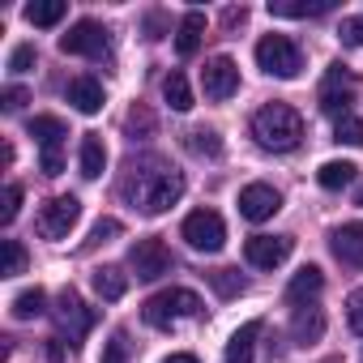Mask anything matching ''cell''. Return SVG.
Wrapping results in <instances>:
<instances>
[{"mask_svg": "<svg viewBox=\"0 0 363 363\" xmlns=\"http://www.w3.org/2000/svg\"><path fill=\"white\" fill-rule=\"evenodd\" d=\"M210 286H214L223 299H235V295H244V286H248V282H244V274H240V269H214V274H210Z\"/></svg>", "mask_w": 363, "mask_h": 363, "instance_id": "obj_28", "label": "cell"}, {"mask_svg": "<svg viewBox=\"0 0 363 363\" xmlns=\"http://www.w3.org/2000/svg\"><path fill=\"white\" fill-rule=\"evenodd\" d=\"M354 103V77L342 69V65H333L329 73H325V86H320V111H329V116H346V107Z\"/></svg>", "mask_w": 363, "mask_h": 363, "instance_id": "obj_12", "label": "cell"}, {"mask_svg": "<svg viewBox=\"0 0 363 363\" xmlns=\"http://www.w3.org/2000/svg\"><path fill=\"white\" fill-rule=\"evenodd\" d=\"M252 137L269 154H291L303 141V116L295 107H286V103H265L252 116Z\"/></svg>", "mask_w": 363, "mask_h": 363, "instance_id": "obj_2", "label": "cell"}, {"mask_svg": "<svg viewBox=\"0 0 363 363\" xmlns=\"http://www.w3.org/2000/svg\"><path fill=\"white\" fill-rule=\"evenodd\" d=\"M354 206H363V189H359V193H354Z\"/></svg>", "mask_w": 363, "mask_h": 363, "instance_id": "obj_42", "label": "cell"}, {"mask_svg": "<svg viewBox=\"0 0 363 363\" xmlns=\"http://www.w3.org/2000/svg\"><path fill=\"white\" fill-rule=\"evenodd\" d=\"M201 90H206V99L227 103V99L240 90V65H235L231 56H214V60H206V69H201Z\"/></svg>", "mask_w": 363, "mask_h": 363, "instance_id": "obj_10", "label": "cell"}, {"mask_svg": "<svg viewBox=\"0 0 363 363\" xmlns=\"http://www.w3.org/2000/svg\"><path fill=\"white\" fill-rule=\"evenodd\" d=\"M48 359H52V363H60V359H65V346H60V337H52V346H48Z\"/></svg>", "mask_w": 363, "mask_h": 363, "instance_id": "obj_41", "label": "cell"}, {"mask_svg": "<svg viewBox=\"0 0 363 363\" xmlns=\"http://www.w3.org/2000/svg\"><path fill=\"white\" fill-rule=\"evenodd\" d=\"M257 65H261L269 77L291 82V77H299V69H303V52H299L286 35H265V39L257 43Z\"/></svg>", "mask_w": 363, "mask_h": 363, "instance_id": "obj_5", "label": "cell"}, {"mask_svg": "<svg viewBox=\"0 0 363 363\" xmlns=\"http://www.w3.org/2000/svg\"><path fill=\"white\" fill-rule=\"evenodd\" d=\"M278 210H282V193H278L274 184H248V189L240 193V214H244L248 223H269Z\"/></svg>", "mask_w": 363, "mask_h": 363, "instance_id": "obj_14", "label": "cell"}, {"mask_svg": "<svg viewBox=\"0 0 363 363\" xmlns=\"http://www.w3.org/2000/svg\"><path fill=\"white\" fill-rule=\"evenodd\" d=\"M291 248H295L291 235H252V240L244 244V257H248V265H257V269H278V265L291 257Z\"/></svg>", "mask_w": 363, "mask_h": 363, "instance_id": "obj_13", "label": "cell"}, {"mask_svg": "<svg viewBox=\"0 0 363 363\" xmlns=\"http://www.w3.org/2000/svg\"><path fill=\"white\" fill-rule=\"evenodd\" d=\"M128 171L133 175H128V184H124V197L141 214H167L179 197H184V171H175V167H167L158 158L133 162Z\"/></svg>", "mask_w": 363, "mask_h": 363, "instance_id": "obj_1", "label": "cell"}, {"mask_svg": "<svg viewBox=\"0 0 363 363\" xmlns=\"http://www.w3.org/2000/svg\"><path fill=\"white\" fill-rule=\"evenodd\" d=\"M116 235H120V223H116V218H99L94 231H90V244H107V240H116Z\"/></svg>", "mask_w": 363, "mask_h": 363, "instance_id": "obj_37", "label": "cell"}, {"mask_svg": "<svg viewBox=\"0 0 363 363\" xmlns=\"http://www.w3.org/2000/svg\"><path fill=\"white\" fill-rule=\"evenodd\" d=\"M201 316V295L189 291V286H171V291H158L145 299L141 308V320L154 325V329H171L175 320H193Z\"/></svg>", "mask_w": 363, "mask_h": 363, "instance_id": "obj_3", "label": "cell"}, {"mask_svg": "<svg viewBox=\"0 0 363 363\" xmlns=\"http://www.w3.org/2000/svg\"><path fill=\"white\" fill-rule=\"evenodd\" d=\"M60 52L65 56H103L107 52V30L90 18H82L69 35H60Z\"/></svg>", "mask_w": 363, "mask_h": 363, "instance_id": "obj_11", "label": "cell"}, {"mask_svg": "<svg viewBox=\"0 0 363 363\" xmlns=\"http://www.w3.org/2000/svg\"><path fill=\"white\" fill-rule=\"evenodd\" d=\"M354 162H346V158H333V162H320V171H316V184L320 189H329V193H337V189H346V184H354Z\"/></svg>", "mask_w": 363, "mask_h": 363, "instance_id": "obj_23", "label": "cell"}, {"mask_svg": "<svg viewBox=\"0 0 363 363\" xmlns=\"http://www.w3.org/2000/svg\"><path fill=\"white\" fill-rule=\"evenodd\" d=\"M244 18H248V9H244V5H240V9H227V13H223V22H227V26H244Z\"/></svg>", "mask_w": 363, "mask_h": 363, "instance_id": "obj_39", "label": "cell"}, {"mask_svg": "<svg viewBox=\"0 0 363 363\" xmlns=\"http://www.w3.org/2000/svg\"><path fill=\"white\" fill-rule=\"evenodd\" d=\"M291 333H295V346H308L325 333V316L320 308H295V320H291Z\"/></svg>", "mask_w": 363, "mask_h": 363, "instance_id": "obj_22", "label": "cell"}, {"mask_svg": "<svg viewBox=\"0 0 363 363\" xmlns=\"http://www.w3.org/2000/svg\"><path fill=\"white\" fill-rule=\"evenodd\" d=\"M0 248H5V269H0V274H5V278H18V274H26V248H22L18 240H5Z\"/></svg>", "mask_w": 363, "mask_h": 363, "instance_id": "obj_31", "label": "cell"}, {"mask_svg": "<svg viewBox=\"0 0 363 363\" xmlns=\"http://www.w3.org/2000/svg\"><path fill=\"white\" fill-rule=\"evenodd\" d=\"M257 337H261V320L240 325V329L231 333V342H227V363H252V354H257Z\"/></svg>", "mask_w": 363, "mask_h": 363, "instance_id": "obj_19", "label": "cell"}, {"mask_svg": "<svg viewBox=\"0 0 363 363\" xmlns=\"http://www.w3.org/2000/svg\"><path fill=\"white\" fill-rule=\"evenodd\" d=\"M320 286H325V274H320L316 265H303V269L291 278V286H286V303L303 308V299H316V295H320Z\"/></svg>", "mask_w": 363, "mask_h": 363, "instance_id": "obj_18", "label": "cell"}, {"mask_svg": "<svg viewBox=\"0 0 363 363\" xmlns=\"http://www.w3.org/2000/svg\"><path fill=\"white\" fill-rule=\"evenodd\" d=\"M30 69H35V48H30V43L13 48V56H9V73L22 77V73H30Z\"/></svg>", "mask_w": 363, "mask_h": 363, "instance_id": "obj_36", "label": "cell"}, {"mask_svg": "<svg viewBox=\"0 0 363 363\" xmlns=\"http://www.w3.org/2000/svg\"><path fill=\"white\" fill-rule=\"evenodd\" d=\"M128 265H133L137 282H154V278H162L171 269V252H167V244L158 235H145V240H137L128 248Z\"/></svg>", "mask_w": 363, "mask_h": 363, "instance_id": "obj_7", "label": "cell"}, {"mask_svg": "<svg viewBox=\"0 0 363 363\" xmlns=\"http://www.w3.org/2000/svg\"><path fill=\"white\" fill-rule=\"evenodd\" d=\"M333 141L337 145H363V120L359 116H342L337 128H333Z\"/></svg>", "mask_w": 363, "mask_h": 363, "instance_id": "obj_30", "label": "cell"}, {"mask_svg": "<svg viewBox=\"0 0 363 363\" xmlns=\"http://www.w3.org/2000/svg\"><path fill=\"white\" fill-rule=\"evenodd\" d=\"M77 218H82V201L77 197H52L43 210H39V235L43 240H65L73 227H77Z\"/></svg>", "mask_w": 363, "mask_h": 363, "instance_id": "obj_8", "label": "cell"}, {"mask_svg": "<svg viewBox=\"0 0 363 363\" xmlns=\"http://www.w3.org/2000/svg\"><path fill=\"white\" fill-rule=\"evenodd\" d=\"M26 103H30V94H26L22 86H9V90H5V111H22Z\"/></svg>", "mask_w": 363, "mask_h": 363, "instance_id": "obj_38", "label": "cell"}, {"mask_svg": "<svg viewBox=\"0 0 363 363\" xmlns=\"http://www.w3.org/2000/svg\"><path fill=\"white\" fill-rule=\"evenodd\" d=\"M22 210V184H9L5 189V206H0V227H9Z\"/></svg>", "mask_w": 363, "mask_h": 363, "instance_id": "obj_35", "label": "cell"}, {"mask_svg": "<svg viewBox=\"0 0 363 363\" xmlns=\"http://www.w3.org/2000/svg\"><path fill=\"white\" fill-rule=\"evenodd\" d=\"M56 320H60V329L69 333V346H82V337L90 333V325L99 320V312L86 308L77 291H60V299H56Z\"/></svg>", "mask_w": 363, "mask_h": 363, "instance_id": "obj_9", "label": "cell"}, {"mask_svg": "<svg viewBox=\"0 0 363 363\" xmlns=\"http://www.w3.org/2000/svg\"><path fill=\"white\" fill-rule=\"evenodd\" d=\"M189 150H193V154H210V158H218V154H223V141H218L214 128H193V133H189Z\"/></svg>", "mask_w": 363, "mask_h": 363, "instance_id": "obj_29", "label": "cell"}, {"mask_svg": "<svg viewBox=\"0 0 363 363\" xmlns=\"http://www.w3.org/2000/svg\"><path fill=\"white\" fill-rule=\"evenodd\" d=\"M179 235H184L189 248H197V252H218L227 244V223L214 210H193L184 218V227H179Z\"/></svg>", "mask_w": 363, "mask_h": 363, "instance_id": "obj_6", "label": "cell"}, {"mask_svg": "<svg viewBox=\"0 0 363 363\" xmlns=\"http://www.w3.org/2000/svg\"><path fill=\"white\" fill-rule=\"evenodd\" d=\"M69 103L82 111V116H99L103 111V82H94V77H73L69 82Z\"/></svg>", "mask_w": 363, "mask_h": 363, "instance_id": "obj_16", "label": "cell"}, {"mask_svg": "<svg viewBox=\"0 0 363 363\" xmlns=\"http://www.w3.org/2000/svg\"><path fill=\"white\" fill-rule=\"evenodd\" d=\"M337 39H342V48H363V18H342Z\"/></svg>", "mask_w": 363, "mask_h": 363, "instance_id": "obj_34", "label": "cell"}, {"mask_svg": "<svg viewBox=\"0 0 363 363\" xmlns=\"http://www.w3.org/2000/svg\"><path fill=\"white\" fill-rule=\"evenodd\" d=\"M333 9V0H269L274 18H320Z\"/></svg>", "mask_w": 363, "mask_h": 363, "instance_id": "obj_20", "label": "cell"}, {"mask_svg": "<svg viewBox=\"0 0 363 363\" xmlns=\"http://www.w3.org/2000/svg\"><path fill=\"white\" fill-rule=\"evenodd\" d=\"M65 13H69V5L65 0H30V5L22 9V18L30 22V26H56V22H65Z\"/></svg>", "mask_w": 363, "mask_h": 363, "instance_id": "obj_24", "label": "cell"}, {"mask_svg": "<svg viewBox=\"0 0 363 363\" xmlns=\"http://www.w3.org/2000/svg\"><path fill=\"white\" fill-rule=\"evenodd\" d=\"M43 308H48V291H43V286H30V291H22V295L9 303L13 320H35V316H43Z\"/></svg>", "mask_w": 363, "mask_h": 363, "instance_id": "obj_26", "label": "cell"}, {"mask_svg": "<svg viewBox=\"0 0 363 363\" xmlns=\"http://www.w3.org/2000/svg\"><path fill=\"white\" fill-rule=\"evenodd\" d=\"M26 133L39 141V167H43V175H60L65 171V137H69V128H65V120L60 116H35L30 124H26Z\"/></svg>", "mask_w": 363, "mask_h": 363, "instance_id": "obj_4", "label": "cell"}, {"mask_svg": "<svg viewBox=\"0 0 363 363\" xmlns=\"http://www.w3.org/2000/svg\"><path fill=\"white\" fill-rule=\"evenodd\" d=\"M346 325L363 337V286H354V291L346 295Z\"/></svg>", "mask_w": 363, "mask_h": 363, "instance_id": "obj_33", "label": "cell"}, {"mask_svg": "<svg viewBox=\"0 0 363 363\" xmlns=\"http://www.w3.org/2000/svg\"><path fill=\"white\" fill-rule=\"evenodd\" d=\"M162 99L171 103V111H189L193 107V90H189V77L184 73H171L162 82Z\"/></svg>", "mask_w": 363, "mask_h": 363, "instance_id": "obj_27", "label": "cell"}, {"mask_svg": "<svg viewBox=\"0 0 363 363\" xmlns=\"http://www.w3.org/2000/svg\"><path fill=\"white\" fill-rule=\"evenodd\" d=\"M90 282H94V291H99V299H107V303H116V299H124V291H128V274H120L116 265H99Z\"/></svg>", "mask_w": 363, "mask_h": 363, "instance_id": "obj_21", "label": "cell"}, {"mask_svg": "<svg viewBox=\"0 0 363 363\" xmlns=\"http://www.w3.org/2000/svg\"><path fill=\"white\" fill-rule=\"evenodd\" d=\"M329 248L342 265H363V223H342L329 235Z\"/></svg>", "mask_w": 363, "mask_h": 363, "instance_id": "obj_15", "label": "cell"}, {"mask_svg": "<svg viewBox=\"0 0 363 363\" xmlns=\"http://www.w3.org/2000/svg\"><path fill=\"white\" fill-rule=\"evenodd\" d=\"M103 167H107V145H103L99 133H86V137H82V175H86V179H99Z\"/></svg>", "mask_w": 363, "mask_h": 363, "instance_id": "obj_25", "label": "cell"}, {"mask_svg": "<svg viewBox=\"0 0 363 363\" xmlns=\"http://www.w3.org/2000/svg\"><path fill=\"white\" fill-rule=\"evenodd\" d=\"M201 35H206V13H184V22H179V30H175V52L184 56V60H193L197 56V48H201Z\"/></svg>", "mask_w": 363, "mask_h": 363, "instance_id": "obj_17", "label": "cell"}, {"mask_svg": "<svg viewBox=\"0 0 363 363\" xmlns=\"http://www.w3.org/2000/svg\"><path fill=\"white\" fill-rule=\"evenodd\" d=\"M162 363H201L197 354H189V350H175V354H167Z\"/></svg>", "mask_w": 363, "mask_h": 363, "instance_id": "obj_40", "label": "cell"}, {"mask_svg": "<svg viewBox=\"0 0 363 363\" xmlns=\"http://www.w3.org/2000/svg\"><path fill=\"white\" fill-rule=\"evenodd\" d=\"M128 354H133L128 333H124V329H116V333H111V342L103 346V359H99V363H128Z\"/></svg>", "mask_w": 363, "mask_h": 363, "instance_id": "obj_32", "label": "cell"}]
</instances>
